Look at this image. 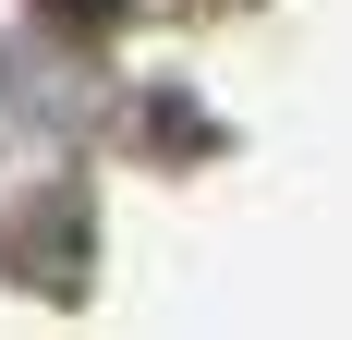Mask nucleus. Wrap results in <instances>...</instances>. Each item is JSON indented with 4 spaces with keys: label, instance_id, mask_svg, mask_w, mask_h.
Instances as JSON below:
<instances>
[{
    "label": "nucleus",
    "instance_id": "obj_1",
    "mask_svg": "<svg viewBox=\"0 0 352 340\" xmlns=\"http://www.w3.org/2000/svg\"><path fill=\"white\" fill-rule=\"evenodd\" d=\"M49 12H73V25H109V12H122V0H49Z\"/></svg>",
    "mask_w": 352,
    "mask_h": 340
}]
</instances>
